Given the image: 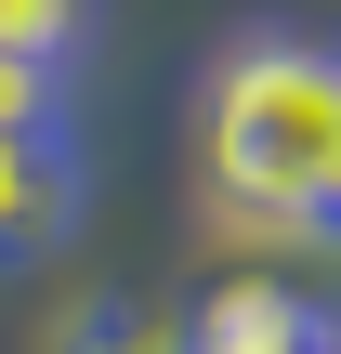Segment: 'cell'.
I'll return each instance as SVG.
<instances>
[{
    "label": "cell",
    "instance_id": "7",
    "mask_svg": "<svg viewBox=\"0 0 341 354\" xmlns=\"http://www.w3.org/2000/svg\"><path fill=\"white\" fill-rule=\"evenodd\" d=\"M315 236H341V184H329V210H315Z\"/></svg>",
    "mask_w": 341,
    "mask_h": 354
},
{
    "label": "cell",
    "instance_id": "3",
    "mask_svg": "<svg viewBox=\"0 0 341 354\" xmlns=\"http://www.w3.org/2000/svg\"><path fill=\"white\" fill-rule=\"evenodd\" d=\"M289 342H329V315H302V302L263 289V276H237V289L197 315V354H289Z\"/></svg>",
    "mask_w": 341,
    "mask_h": 354
},
{
    "label": "cell",
    "instance_id": "5",
    "mask_svg": "<svg viewBox=\"0 0 341 354\" xmlns=\"http://www.w3.org/2000/svg\"><path fill=\"white\" fill-rule=\"evenodd\" d=\"M79 26H92V0H0V53L66 66V53H79Z\"/></svg>",
    "mask_w": 341,
    "mask_h": 354
},
{
    "label": "cell",
    "instance_id": "6",
    "mask_svg": "<svg viewBox=\"0 0 341 354\" xmlns=\"http://www.w3.org/2000/svg\"><path fill=\"white\" fill-rule=\"evenodd\" d=\"M53 79H66V66H39V53H0V131H53Z\"/></svg>",
    "mask_w": 341,
    "mask_h": 354
},
{
    "label": "cell",
    "instance_id": "1",
    "mask_svg": "<svg viewBox=\"0 0 341 354\" xmlns=\"http://www.w3.org/2000/svg\"><path fill=\"white\" fill-rule=\"evenodd\" d=\"M197 145H210L223 210H263V223L315 236V210L341 184V53L329 39H237L210 66Z\"/></svg>",
    "mask_w": 341,
    "mask_h": 354
},
{
    "label": "cell",
    "instance_id": "4",
    "mask_svg": "<svg viewBox=\"0 0 341 354\" xmlns=\"http://www.w3.org/2000/svg\"><path fill=\"white\" fill-rule=\"evenodd\" d=\"M66 354H197V328H171L158 302H105V315H79Z\"/></svg>",
    "mask_w": 341,
    "mask_h": 354
},
{
    "label": "cell",
    "instance_id": "2",
    "mask_svg": "<svg viewBox=\"0 0 341 354\" xmlns=\"http://www.w3.org/2000/svg\"><path fill=\"white\" fill-rule=\"evenodd\" d=\"M79 210V171H66V131H0V263L53 250Z\"/></svg>",
    "mask_w": 341,
    "mask_h": 354
},
{
    "label": "cell",
    "instance_id": "8",
    "mask_svg": "<svg viewBox=\"0 0 341 354\" xmlns=\"http://www.w3.org/2000/svg\"><path fill=\"white\" fill-rule=\"evenodd\" d=\"M289 354H341V342H289Z\"/></svg>",
    "mask_w": 341,
    "mask_h": 354
}]
</instances>
